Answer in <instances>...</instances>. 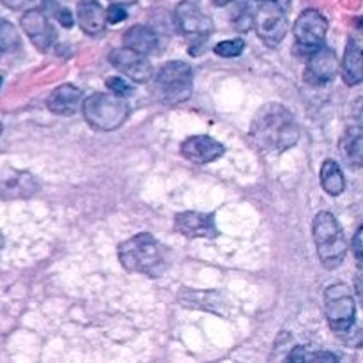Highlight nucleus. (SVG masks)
<instances>
[{
	"label": "nucleus",
	"instance_id": "6ab92c4d",
	"mask_svg": "<svg viewBox=\"0 0 363 363\" xmlns=\"http://www.w3.org/2000/svg\"><path fill=\"white\" fill-rule=\"evenodd\" d=\"M342 78L347 85H358L363 78V60H362V48L360 43L354 38L347 41L346 52H344L342 66Z\"/></svg>",
	"mask_w": 363,
	"mask_h": 363
},
{
	"label": "nucleus",
	"instance_id": "b1692460",
	"mask_svg": "<svg viewBox=\"0 0 363 363\" xmlns=\"http://www.w3.org/2000/svg\"><path fill=\"white\" fill-rule=\"evenodd\" d=\"M41 7H43V13L48 14V16L55 18L62 27L71 28L73 27V14L69 13V9L60 6L57 0H41Z\"/></svg>",
	"mask_w": 363,
	"mask_h": 363
},
{
	"label": "nucleus",
	"instance_id": "f03ea898",
	"mask_svg": "<svg viewBox=\"0 0 363 363\" xmlns=\"http://www.w3.org/2000/svg\"><path fill=\"white\" fill-rule=\"evenodd\" d=\"M119 261L130 273L160 277L165 269V248L152 234H135L119 245Z\"/></svg>",
	"mask_w": 363,
	"mask_h": 363
},
{
	"label": "nucleus",
	"instance_id": "f3484780",
	"mask_svg": "<svg viewBox=\"0 0 363 363\" xmlns=\"http://www.w3.org/2000/svg\"><path fill=\"white\" fill-rule=\"evenodd\" d=\"M77 20L87 35L101 34L106 27L105 9L98 0H78Z\"/></svg>",
	"mask_w": 363,
	"mask_h": 363
},
{
	"label": "nucleus",
	"instance_id": "bb28decb",
	"mask_svg": "<svg viewBox=\"0 0 363 363\" xmlns=\"http://www.w3.org/2000/svg\"><path fill=\"white\" fill-rule=\"evenodd\" d=\"M106 87L110 89L112 94L121 96V98H126V96H130L131 92H133V87H131L126 80H123V78L119 77H110L108 80H106Z\"/></svg>",
	"mask_w": 363,
	"mask_h": 363
},
{
	"label": "nucleus",
	"instance_id": "c756f323",
	"mask_svg": "<svg viewBox=\"0 0 363 363\" xmlns=\"http://www.w3.org/2000/svg\"><path fill=\"white\" fill-rule=\"evenodd\" d=\"M34 2V0H0V4L6 7H9V9H25V7H28L30 4Z\"/></svg>",
	"mask_w": 363,
	"mask_h": 363
},
{
	"label": "nucleus",
	"instance_id": "20e7f679",
	"mask_svg": "<svg viewBox=\"0 0 363 363\" xmlns=\"http://www.w3.org/2000/svg\"><path fill=\"white\" fill-rule=\"evenodd\" d=\"M312 236L321 264L326 269L339 268L346 259L347 240L335 216L328 211L318 213L312 222Z\"/></svg>",
	"mask_w": 363,
	"mask_h": 363
},
{
	"label": "nucleus",
	"instance_id": "423d86ee",
	"mask_svg": "<svg viewBox=\"0 0 363 363\" xmlns=\"http://www.w3.org/2000/svg\"><path fill=\"white\" fill-rule=\"evenodd\" d=\"M194 91V73L186 62L170 60L163 64L155 78V94L165 105H179L190 99Z\"/></svg>",
	"mask_w": 363,
	"mask_h": 363
},
{
	"label": "nucleus",
	"instance_id": "5701e85b",
	"mask_svg": "<svg viewBox=\"0 0 363 363\" xmlns=\"http://www.w3.org/2000/svg\"><path fill=\"white\" fill-rule=\"evenodd\" d=\"M287 362H337L339 358L328 351H308L307 347H291L289 354L286 357Z\"/></svg>",
	"mask_w": 363,
	"mask_h": 363
},
{
	"label": "nucleus",
	"instance_id": "4be33fe9",
	"mask_svg": "<svg viewBox=\"0 0 363 363\" xmlns=\"http://www.w3.org/2000/svg\"><path fill=\"white\" fill-rule=\"evenodd\" d=\"M319 179H321L323 190L332 197L344 194L346 190V177H344L342 169L335 160H326L321 165V172H319Z\"/></svg>",
	"mask_w": 363,
	"mask_h": 363
},
{
	"label": "nucleus",
	"instance_id": "7c9ffc66",
	"mask_svg": "<svg viewBox=\"0 0 363 363\" xmlns=\"http://www.w3.org/2000/svg\"><path fill=\"white\" fill-rule=\"evenodd\" d=\"M112 4H123V6H130V4H135L137 0H110Z\"/></svg>",
	"mask_w": 363,
	"mask_h": 363
},
{
	"label": "nucleus",
	"instance_id": "ddd939ff",
	"mask_svg": "<svg viewBox=\"0 0 363 363\" xmlns=\"http://www.w3.org/2000/svg\"><path fill=\"white\" fill-rule=\"evenodd\" d=\"M174 229L184 238H211L218 236V227H216L215 216L209 213L201 211H184L176 215L174 218Z\"/></svg>",
	"mask_w": 363,
	"mask_h": 363
},
{
	"label": "nucleus",
	"instance_id": "f257e3e1",
	"mask_svg": "<svg viewBox=\"0 0 363 363\" xmlns=\"http://www.w3.org/2000/svg\"><path fill=\"white\" fill-rule=\"evenodd\" d=\"M250 137L259 149L266 152H284L300 138L296 117L280 103L261 106L250 124Z\"/></svg>",
	"mask_w": 363,
	"mask_h": 363
},
{
	"label": "nucleus",
	"instance_id": "72a5a7b5",
	"mask_svg": "<svg viewBox=\"0 0 363 363\" xmlns=\"http://www.w3.org/2000/svg\"><path fill=\"white\" fill-rule=\"evenodd\" d=\"M0 55H2V48H0Z\"/></svg>",
	"mask_w": 363,
	"mask_h": 363
},
{
	"label": "nucleus",
	"instance_id": "393cba45",
	"mask_svg": "<svg viewBox=\"0 0 363 363\" xmlns=\"http://www.w3.org/2000/svg\"><path fill=\"white\" fill-rule=\"evenodd\" d=\"M20 45V34H18V30L14 28V25L0 18V48H2V53L18 50Z\"/></svg>",
	"mask_w": 363,
	"mask_h": 363
},
{
	"label": "nucleus",
	"instance_id": "cd10ccee",
	"mask_svg": "<svg viewBox=\"0 0 363 363\" xmlns=\"http://www.w3.org/2000/svg\"><path fill=\"white\" fill-rule=\"evenodd\" d=\"M105 18H106V23L116 25V23H121L123 20H126L128 13L126 9H124L123 4H112V6L105 11Z\"/></svg>",
	"mask_w": 363,
	"mask_h": 363
},
{
	"label": "nucleus",
	"instance_id": "1a4fd4ad",
	"mask_svg": "<svg viewBox=\"0 0 363 363\" xmlns=\"http://www.w3.org/2000/svg\"><path fill=\"white\" fill-rule=\"evenodd\" d=\"M177 30L188 38H208L213 30V21L195 0H183L174 13Z\"/></svg>",
	"mask_w": 363,
	"mask_h": 363
},
{
	"label": "nucleus",
	"instance_id": "6e6552de",
	"mask_svg": "<svg viewBox=\"0 0 363 363\" xmlns=\"http://www.w3.org/2000/svg\"><path fill=\"white\" fill-rule=\"evenodd\" d=\"M326 32H328V21L318 9L301 11L293 25L294 43H296L294 48L298 53L307 57L308 53L325 45Z\"/></svg>",
	"mask_w": 363,
	"mask_h": 363
},
{
	"label": "nucleus",
	"instance_id": "f8f14e48",
	"mask_svg": "<svg viewBox=\"0 0 363 363\" xmlns=\"http://www.w3.org/2000/svg\"><path fill=\"white\" fill-rule=\"evenodd\" d=\"M307 60V69H305V80L308 84L323 85L330 84L335 80L337 71H339V62H337V55L333 50L326 48L325 45L321 48L314 50L308 53Z\"/></svg>",
	"mask_w": 363,
	"mask_h": 363
},
{
	"label": "nucleus",
	"instance_id": "9d476101",
	"mask_svg": "<svg viewBox=\"0 0 363 363\" xmlns=\"http://www.w3.org/2000/svg\"><path fill=\"white\" fill-rule=\"evenodd\" d=\"M108 62L116 67L119 73L133 80L135 84H145L152 78V66L147 57L128 46H121L110 52Z\"/></svg>",
	"mask_w": 363,
	"mask_h": 363
},
{
	"label": "nucleus",
	"instance_id": "9b49d317",
	"mask_svg": "<svg viewBox=\"0 0 363 363\" xmlns=\"http://www.w3.org/2000/svg\"><path fill=\"white\" fill-rule=\"evenodd\" d=\"M20 23L25 35L30 39V43L39 52H46V50L52 48L57 34L53 25L50 23L48 16L43 13V9H27L21 16Z\"/></svg>",
	"mask_w": 363,
	"mask_h": 363
},
{
	"label": "nucleus",
	"instance_id": "473e14b6",
	"mask_svg": "<svg viewBox=\"0 0 363 363\" xmlns=\"http://www.w3.org/2000/svg\"><path fill=\"white\" fill-rule=\"evenodd\" d=\"M0 133H2V124H0Z\"/></svg>",
	"mask_w": 363,
	"mask_h": 363
},
{
	"label": "nucleus",
	"instance_id": "412c9836",
	"mask_svg": "<svg viewBox=\"0 0 363 363\" xmlns=\"http://www.w3.org/2000/svg\"><path fill=\"white\" fill-rule=\"evenodd\" d=\"M179 300L188 308H204L222 314L220 307L223 305V296H220L218 291H183Z\"/></svg>",
	"mask_w": 363,
	"mask_h": 363
},
{
	"label": "nucleus",
	"instance_id": "a878e982",
	"mask_svg": "<svg viewBox=\"0 0 363 363\" xmlns=\"http://www.w3.org/2000/svg\"><path fill=\"white\" fill-rule=\"evenodd\" d=\"M245 50V41L241 38L229 39V41H222L215 46V53L220 57H225V59H233V57L241 55V52Z\"/></svg>",
	"mask_w": 363,
	"mask_h": 363
},
{
	"label": "nucleus",
	"instance_id": "7ed1b4c3",
	"mask_svg": "<svg viewBox=\"0 0 363 363\" xmlns=\"http://www.w3.org/2000/svg\"><path fill=\"white\" fill-rule=\"evenodd\" d=\"M325 314L335 335L351 344V339H360L357 326V303L347 284L330 286L325 293Z\"/></svg>",
	"mask_w": 363,
	"mask_h": 363
},
{
	"label": "nucleus",
	"instance_id": "aec40b11",
	"mask_svg": "<svg viewBox=\"0 0 363 363\" xmlns=\"http://www.w3.org/2000/svg\"><path fill=\"white\" fill-rule=\"evenodd\" d=\"M362 128L351 126L346 133L340 138V155H342L344 162L353 169H360L362 167V156H363V144H362Z\"/></svg>",
	"mask_w": 363,
	"mask_h": 363
},
{
	"label": "nucleus",
	"instance_id": "0eeeda50",
	"mask_svg": "<svg viewBox=\"0 0 363 363\" xmlns=\"http://www.w3.org/2000/svg\"><path fill=\"white\" fill-rule=\"evenodd\" d=\"M254 11V27L264 45L279 46L287 34L286 9L275 0H257Z\"/></svg>",
	"mask_w": 363,
	"mask_h": 363
},
{
	"label": "nucleus",
	"instance_id": "39448f33",
	"mask_svg": "<svg viewBox=\"0 0 363 363\" xmlns=\"http://www.w3.org/2000/svg\"><path fill=\"white\" fill-rule=\"evenodd\" d=\"M82 113L84 119L92 128L101 131H113L126 123L130 116V106L126 99L116 94H96L89 96L82 101Z\"/></svg>",
	"mask_w": 363,
	"mask_h": 363
},
{
	"label": "nucleus",
	"instance_id": "2f4dec72",
	"mask_svg": "<svg viewBox=\"0 0 363 363\" xmlns=\"http://www.w3.org/2000/svg\"><path fill=\"white\" fill-rule=\"evenodd\" d=\"M275 2L279 4V6H282L286 11H287V7L291 6V0H275Z\"/></svg>",
	"mask_w": 363,
	"mask_h": 363
},
{
	"label": "nucleus",
	"instance_id": "c85d7f7f",
	"mask_svg": "<svg viewBox=\"0 0 363 363\" xmlns=\"http://www.w3.org/2000/svg\"><path fill=\"white\" fill-rule=\"evenodd\" d=\"M353 254L357 262L360 264L362 262V227H358L357 234L353 236Z\"/></svg>",
	"mask_w": 363,
	"mask_h": 363
},
{
	"label": "nucleus",
	"instance_id": "2eb2a0df",
	"mask_svg": "<svg viewBox=\"0 0 363 363\" xmlns=\"http://www.w3.org/2000/svg\"><path fill=\"white\" fill-rule=\"evenodd\" d=\"M38 190L39 184L32 174L14 169H6L0 172V197L2 199L30 197Z\"/></svg>",
	"mask_w": 363,
	"mask_h": 363
},
{
	"label": "nucleus",
	"instance_id": "a211bd4d",
	"mask_svg": "<svg viewBox=\"0 0 363 363\" xmlns=\"http://www.w3.org/2000/svg\"><path fill=\"white\" fill-rule=\"evenodd\" d=\"M123 41L124 46L142 53V55H149L158 48V35L151 27H145V25H133L128 28L124 32Z\"/></svg>",
	"mask_w": 363,
	"mask_h": 363
},
{
	"label": "nucleus",
	"instance_id": "4468645a",
	"mask_svg": "<svg viewBox=\"0 0 363 363\" xmlns=\"http://www.w3.org/2000/svg\"><path fill=\"white\" fill-rule=\"evenodd\" d=\"M223 152H225V147L208 135H194L181 144V155L188 162L197 163V165H208V163L216 162L218 158H222Z\"/></svg>",
	"mask_w": 363,
	"mask_h": 363
},
{
	"label": "nucleus",
	"instance_id": "dca6fc26",
	"mask_svg": "<svg viewBox=\"0 0 363 363\" xmlns=\"http://www.w3.org/2000/svg\"><path fill=\"white\" fill-rule=\"evenodd\" d=\"M84 101V92L82 89L74 87L73 84H62L52 91V94L46 99V106L52 113L57 116H73L82 108Z\"/></svg>",
	"mask_w": 363,
	"mask_h": 363
}]
</instances>
